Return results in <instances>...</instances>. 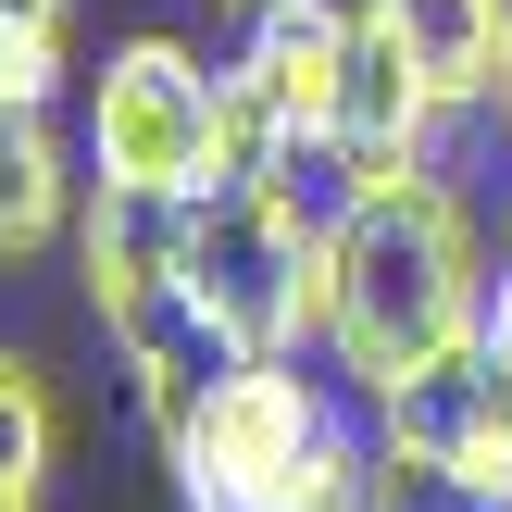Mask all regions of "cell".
Masks as SVG:
<instances>
[{
  "mask_svg": "<svg viewBox=\"0 0 512 512\" xmlns=\"http://www.w3.org/2000/svg\"><path fill=\"white\" fill-rule=\"evenodd\" d=\"M488 250L450 175H388L325 225V363L363 400H400L425 375L475 363L488 338Z\"/></svg>",
  "mask_w": 512,
  "mask_h": 512,
  "instance_id": "1",
  "label": "cell"
},
{
  "mask_svg": "<svg viewBox=\"0 0 512 512\" xmlns=\"http://www.w3.org/2000/svg\"><path fill=\"white\" fill-rule=\"evenodd\" d=\"M188 300L250 363L325 350V225H300L288 200H263V188L188 200Z\"/></svg>",
  "mask_w": 512,
  "mask_h": 512,
  "instance_id": "2",
  "label": "cell"
},
{
  "mask_svg": "<svg viewBox=\"0 0 512 512\" xmlns=\"http://www.w3.org/2000/svg\"><path fill=\"white\" fill-rule=\"evenodd\" d=\"M213 75L188 38L138 25L125 50H100L88 75V188H150V200H200L213 188Z\"/></svg>",
  "mask_w": 512,
  "mask_h": 512,
  "instance_id": "3",
  "label": "cell"
},
{
  "mask_svg": "<svg viewBox=\"0 0 512 512\" xmlns=\"http://www.w3.org/2000/svg\"><path fill=\"white\" fill-rule=\"evenodd\" d=\"M325 438H338V400H325L300 363H238L163 463H175V500L188 512H275L288 475L313 463Z\"/></svg>",
  "mask_w": 512,
  "mask_h": 512,
  "instance_id": "4",
  "label": "cell"
},
{
  "mask_svg": "<svg viewBox=\"0 0 512 512\" xmlns=\"http://www.w3.org/2000/svg\"><path fill=\"white\" fill-rule=\"evenodd\" d=\"M75 288H88L100 325H138L163 288H188V200L88 188V213H75Z\"/></svg>",
  "mask_w": 512,
  "mask_h": 512,
  "instance_id": "5",
  "label": "cell"
},
{
  "mask_svg": "<svg viewBox=\"0 0 512 512\" xmlns=\"http://www.w3.org/2000/svg\"><path fill=\"white\" fill-rule=\"evenodd\" d=\"M113 350H125V388H138V425H150V438H163V450L188 438V425H200V400H213L225 375L250 363V350L225 338V325L200 313L188 288H163V300H150L138 325H113Z\"/></svg>",
  "mask_w": 512,
  "mask_h": 512,
  "instance_id": "6",
  "label": "cell"
},
{
  "mask_svg": "<svg viewBox=\"0 0 512 512\" xmlns=\"http://www.w3.org/2000/svg\"><path fill=\"white\" fill-rule=\"evenodd\" d=\"M88 213V138L50 125V100H0V263H50Z\"/></svg>",
  "mask_w": 512,
  "mask_h": 512,
  "instance_id": "7",
  "label": "cell"
},
{
  "mask_svg": "<svg viewBox=\"0 0 512 512\" xmlns=\"http://www.w3.org/2000/svg\"><path fill=\"white\" fill-rule=\"evenodd\" d=\"M350 38H363V0H263V13L238 25V63L263 75V100L300 125V138H325V125H338Z\"/></svg>",
  "mask_w": 512,
  "mask_h": 512,
  "instance_id": "8",
  "label": "cell"
},
{
  "mask_svg": "<svg viewBox=\"0 0 512 512\" xmlns=\"http://www.w3.org/2000/svg\"><path fill=\"white\" fill-rule=\"evenodd\" d=\"M375 25H400V50L425 63V88L450 113L500 100V50H512V0H363Z\"/></svg>",
  "mask_w": 512,
  "mask_h": 512,
  "instance_id": "9",
  "label": "cell"
},
{
  "mask_svg": "<svg viewBox=\"0 0 512 512\" xmlns=\"http://www.w3.org/2000/svg\"><path fill=\"white\" fill-rule=\"evenodd\" d=\"M375 512H512L488 475L463 463V450L438 438H400V425H375Z\"/></svg>",
  "mask_w": 512,
  "mask_h": 512,
  "instance_id": "10",
  "label": "cell"
},
{
  "mask_svg": "<svg viewBox=\"0 0 512 512\" xmlns=\"http://www.w3.org/2000/svg\"><path fill=\"white\" fill-rule=\"evenodd\" d=\"M288 138H300V125L263 100V75H250V63H225V75H213V188H263ZM213 188H200V200H213Z\"/></svg>",
  "mask_w": 512,
  "mask_h": 512,
  "instance_id": "11",
  "label": "cell"
},
{
  "mask_svg": "<svg viewBox=\"0 0 512 512\" xmlns=\"http://www.w3.org/2000/svg\"><path fill=\"white\" fill-rule=\"evenodd\" d=\"M50 450H63L50 375L25 363V350H0V475H13V488H50Z\"/></svg>",
  "mask_w": 512,
  "mask_h": 512,
  "instance_id": "12",
  "label": "cell"
},
{
  "mask_svg": "<svg viewBox=\"0 0 512 512\" xmlns=\"http://www.w3.org/2000/svg\"><path fill=\"white\" fill-rule=\"evenodd\" d=\"M275 512H375V438H350V425H338V438L288 475V500H275Z\"/></svg>",
  "mask_w": 512,
  "mask_h": 512,
  "instance_id": "13",
  "label": "cell"
},
{
  "mask_svg": "<svg viewBox=\"0 0 512 512\" xmlns=\"http://www.w3.org/2000/svg\"><path fill=\"white\" fill-rule=\"evenodd\" d=\"M0 100H63V38L0 25Z\"/></svg>",
  "mask_w": 512,
  "mask_h": 512,
  "instance_id": "14",
  "label": "cell"
},
{
  "mask_svg": "<svg viewBox=\"0 0 512 512\" xmlns=\"http://www.w3.org/2000/svg\"><path fill=\"white\" fill-rule=\"evenodd\" d=\"M475 363H488V375H512V275L488 288V338H475Z\"/></svg>",
  "mask_w": 512,
  "mask_h": 512,
  "instance_id": "15",
  "label": "cell"
},
{
  "mask_svg": "<svg viewBox=\"0 0 512 512\" xmlns=\"http://www.w3.org/2000/svg\"><path fill=\"white\" fill-rule=\"evenodd\" d=\"M0 25H25V38H63V25H75V0H0Z\"/></svg>",
  "mask_w": 512,
  "mask_h": 512,
  "instance_id": "16",
  "label": "cell"
},
{
  "mask_svg": "<svg viewBox=\"0 0 512 512\" xmlns=\"http://www.w3.org/2000/svg\"><path fill=\"white\" fill-rule=\"evenodd\" d=\"M0 512H38V488H13V475H0Z\"/></svg>",
  "mask_w": 512,
  "mask_h": 512,
  "instance_id": "17",
  "label": "cell"
},
{
  "mask_svg": "<svg viewBox=\"0 0 512 512\" xmlns=\"http://www.w3.org/2000/svg\"><path fill=\"white\" fill-rule=\"evenodd\" d=\"M200 13H238V25H250V13H263V0H200Z\"/></svg>",
  "mask_w": 512,
  "mask_h": 512,
  "instance_id": "18",
  "label": "cell"
},
{
  "mask_svg": "<svg viewBox=\"0 0 512 512\" xmlns=\"http://www.w3.org/2000/svg\"><path fill=\"white\" fill-rule=\"evenodd\" d=\"M500 125H512V50H500Z\"/></svg>",
  "mask_w": 512,
  "mask_h": 512,
  "instance_id": "19",
  "label": "cell"
},
{
  "mask_svg": "<svg viewBox=\"0 0 512 512\" xmlns=\"http://www.w3.org/2000/svg\"><path fill=\"white\" fill-rule=\"evenodd\" d=\"M500 275H512V238H500Z\"/></svg>",
  "mask_w": 512,
  "mask_h": 512,
  "instance_id": "20",
  "label": "cell"
}]
</instances>
